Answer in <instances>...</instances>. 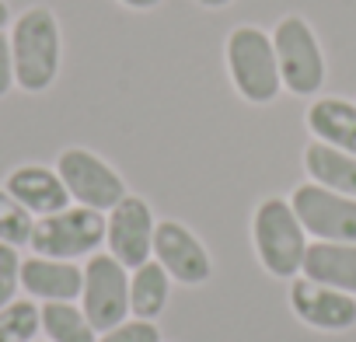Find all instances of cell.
Returning a JSON list of instances; mask_svg holds the SVG:
<instances>
[{"label": "cell", "mask_w": 356, "mask_h": 342, "mask_svg": "<svg viewBox=\"0 0 356 342\" xmlns=\"http://www.w3.org/2000/svg\"><path fill=\"white\" fill-rule=\"evenodd\" d=\"M11 56H15V81L29 95H42L56 84L63 63V32L60 18L46 4L25 8L11 22Z\"/></svg>", "instance_id": "1"}, {"label": "cell", "mask_w": 356, "mask_h": 342, "mask_svg": "<svg viewBox=\"0 0 356 342\" xmlns=\"http://www.w3.org/2000/svg\"><path fill=\"white\" fill-rule=\"evenodd\" d=\"M224 63H227L234 91L248 105H269L280 98L283 81H280V67H276L273 35L266 28H259V25L231 28V35L224 42Z\"/></svg>", "instance_id": "2"}, {"label": "cell", "mask_w": 356, "mask_h": 342, "mask_svg": "<svg viewBox=\"0 0 356 342\" xmlns=\"http://www.w3.org/2000/svg\"><path fill=\"white\" fill-rule=\"evenodd\" d=\"M252 245L269 276L293 279V276H300L304 252L311 241H307V231L300 227L290 200L269 196L252 213Z\"/></svg>", "instance_id": "3"}, {"label": "cell", "mask_w": 356, "mask_h": 342, "mask_svg": "<svg viewBox=\"0 0 356 342\" xmlns=\"http://www.w3.org/2000/svg\"><path fill=\"white\" fill-rule=\"evenodd\" d=\"M269 35H273L283 91H290L297 98L318 95L325 88L328 63H325V49H321V39L311 28V22L304 15H283Z\"/></svg>", "instance_id": "4"}, {"label": "cell", "mask_w": 356, "mask_h": 342, "mask_svg": "<svg viewBox=\"0 0 356 342\" xmlns=\"http://www.w3.org/2000/svg\"><path fill=\"white\" fill-rule=\"evenodd\" d=\"M105 245V213L88 210V206H67L60 213L39 217L35 231H32V255H46V259H91L98 248Z\"/></svg>", "instance_id": "5"}, {"label": "cell", "mask_w": 356, "mask_h": 342, "mask_svg": "<svg viewBox=\"0 0 356 342\" xmlns=\"http://www.w3.org/2000/svg\"><path fill=\"white\" fill-rule=\"evenodd\" d=\"M56 175L63 179V186L70 193V203L88 206V210H98V213H108L115 203H122L129 196L126 193V179L119 175V171L105 157H98L88 147H67V150H60Z\"/></svg>", "instance_id": "6"}, {"label": "cell", "mask_w": 356, "mask_h": 342, "mask_svg": "<svg viewBox=\"0 0 356 342\" xmlns=\"http://www.w3.org/2000/svg\"><path fill=\"white\" fill-rule=\"evenodd\" d=\"M81 311L95 332H108L129 318V269L108 252H95L84 262Z\"/></svg>", "instance_id": "7"}, {"label": "cell", "mask_w": 356, "mask_h": 342, "mask_svg": "<svg viewBox=\"0 0 356 342\" xmlns=\"http://www.w3.org/2000/svg\"><path fill=\"white\" fill-rule=\"evenodd\" d=\"M290 206L314 241H349L356 245V196H342L332 189H321L314 182H304L293 189Z\"/></svg>", "instance_id": "8"}, {"label": "cell", "mask_w": 356, "mask_h": 342, "mask_svg": "<svg viewBox=\"0 0 356 342\" xmlns=\"http://www.w3.org/2000/svg\"><path fill=\"white\" fill-rule=\"evenodd\" d=\"M154 231H157V217H154L150 203L140 200V196H126L105 217L108 255L119 259L126 269L150 262L154 259Z\"/></svg>", "instance_id": "9"}, {"label": "cell", "mask_w": 356, "mask_h": 342, "mask_svg": "<svg viewBox=\"0 0 356 342\" xmlns=\"http://www.w3.org/2000/svg\"><path fill=\"white\" fill-rule=\"evenodd\" d=\"M154 259L161 262V269L171 279L186 283V286H200L213 276V259H210L207 245L178 220H157Z\"/></svg>", "instance_id": "10"}, {"label": "cell", "mask_w": 356, "mask_h": 342, "mask_svg": "<svg viewBox=\"0 0 356 342\" xmlns=\"http://www.w3.org/2000/svg\"><path fill=\"white\" fill-rule=\"evenodd\" d=\"M290 307L304 325H311L318 332H346L356 325V297L332 290V286H321L307 276H300V279L293 276Z\"/></svg>", "instance_id": "11"}, {"label": "cell", "mask_w": 356, "mask_h": 342, "mask_svg": "<svg viewBox=\"0 0 356 342\" xmlns=\"http://www.w3.org/2000/svg\"><path fill=\"white\" fill-rule=\"evenodd\" d=\"M4 189L39 220V217H49V213H60L70 206V193L63 186V179L56 175V168H46V164H18Z\"/></svg>", "instance_id": "12"}, {"label": "cell", "mask_w": 356, "mask_h": 342, "mask_svg": "<svg viewBox=\"0 0 356 342\" xmlns=\"http://www.w3.org/2000/svg\"><path fill=\"white\" fill-rule=\"evenodd\" d=\"M84 286V266L67 262V259H46V255H29L22 259V290L32 300H81Z\"/></svg>", "instance_id": "13"}, {"label": "cell", "mask_w": 356, "mask_h": 342, "mask_svg": "<svg viewBox=\"0 0 356 342\" xmlns=\"http://www.w3.org/2000/svg\"><path fill=\"white\" fill-rule=\"evenodd\" d=\"M300 276L356 297V245H349V241H311L307 252H304Z\"/></svg>", "instance_id": "14"}, {"label": "cell", "mask_w": 356, "mask_h": 342, "mask_svg": "<svg viewBox=\"0 0 356 342\" xmlns=\"http://www.w3.org/2000/svg\"><path fill=\"white\" fill-rule=\"evenodd\" d=\"M304 119H307V129H311L314 140L356 154V101L335 98V95L314 98L307 105V115Z\"/></svg>", "instance_id": "15"}, {"label": "cell", "mask_w": 356, "mask_h": 342, "mask_svg": "<svg viewBox=\"0 0 356 342\" xmlns=\"http://www.w3.org/2000/svg\"><path fill=\"white\" fill-rule=\"evenodd\" d=\"M304 171H307V179L321 189L356 196V154H349V150L311 140L304 147Z\"/></svg>", "instance_id": "16"}, {"label": "cell", "mask_w": 356, "mask_h": 342, "mask_svg": "<svg viewBox=\"0 0 356 342\" xmlns=\"http://www.w3.org/2000/svg\"><path fill=\"white\" fill-rule=\"evenodd\" d=\"M168 297H171V276L161 269L157 259L129 269V311L143 321L157 318L164 307H168Z\"/></svg>", "instance_id": "17"}, {"label": "cell", "mask_w": 356, "mask_h": 342, "mask_svg": "<svg viewBox=\"0 0 356 342\" xmlns=\"http://www.w3.org/2000/svg\"><path fill=\"white\" fill-rule=\"evenodd\" d=\"M39 314L49 342H98V332L74 300H49L39 307Z\"/></svg>", "instance_id": "18"}, {"label": "cell", "mask_w": 356, "mask_h": 342, "mask_svg": "<svg viewBox=\"0 0 356 342\" xmlns=\"http://www.w3.org/2000/svg\"><path fill=\"white\" fill-rule=\"evenodd\" d=\"M42 332V314L35 300H11L0 307V342H35Z\"/></svg>", "instance_id": "19"}, {"label": "cell", "mask_w": 356, "mask_h": 342, "mask_svg": "<svg viewBox=\"0 0 356 342\" xmlns=\"http://www.w3.org/2000/svg\"><path fill=\"white\" fill-rule=\"evenodd\" d=\"M32 231H35V217L0 186V245H29L32 241Z\"/></svg>", "instance_id": "20"}, {"label": "cell", "mask_w": 356, "mask_h": 342, "mask_svg": "<svg viewBox=\"0 0 356 342\" xmlns=\"http://www.w3.org/2000/svg\"><path fill=\"white\" fill-rule=\"evenodd\" d=\"M22 290V255L15 245H0V307L18 300Z\"/></svg>", "instance_id": "21"}, {"label": "cell", "mask_w": 356, "mask_h": 342, "mask_svg": "<svg viewBox=\"0 0 356 342\" xmlns=\"http://www.w3.org/2000/svg\"><path fill=\"white\" fill-rule=\"evenodd\" d=\"M98 342H161V328L154 321H143V318H126L122 325L102 332Z\"/></svg>", "instance_id": "22"}, {"label": "cell", "mask_w": 356, "mask_h": 342, "mask_svg": "<svg viewBox=\"0 0 356 342\" xmlns=\"http://www.w3.org/2000/svg\"><path fill=\"white\" fill-rule=\"evenodd\" d=\"M18 88L15 81V56H11V39L8 32H0V98H8Z\"/></svg>", "instance_id": "23"}, {"label": "cell", "mask_w": 356, "mask_h": 342, "mask_svg": "<svg viewBox=\"0 0 356 342\" xmlns=\"http://www.w3.org/2000/svg\"><path fill=\"white\" fill-rule=\"evenodd\" d=\"M122 8H129V11H154L161 0H119Z\"/></svg>", "instance_id": "24"}, {"label": "cell", "mask_w": 356, "mask_h": 342, "mask_svg": "<svg viewBox=\"0 0 356 342\" xmlns=\"http://www.w3.org/2000/svg\"><path fill=\"white\" fill-rule=\"evenodd\" d=\"M11 4H8V0H0V32H8L11 28Z\"/></svg>", "instance_id": "25"}, {"label": "cell", "mask_w": 356, "mask_h": 342, "mask_svg": "<svg viewBox=\"0 0 356 342\" xmlns=\"http://www.w3.org/2000/svg\"><path fill=\"white\" fill-rule=\"evenodd\" d=\"M200 8H207V11H224V8H231L234 0H196Z\"/></svg>", "instance_id": "26"}]
</instances>
